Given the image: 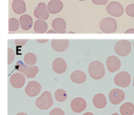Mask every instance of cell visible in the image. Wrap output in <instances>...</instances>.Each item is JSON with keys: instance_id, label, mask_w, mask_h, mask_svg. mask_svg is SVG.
Wrapping results in <instances>:
<instances>
[{"instance_id": "obj_3", "label": "cell", "mask_w": 134, "mask_h": 115, "mask_svg": "<svg viewBox=\"0 0 134 115\" xmlns=\"http://www.w3.org/2000/svg\"><path fill=\"white\" fill-rule=\"evenodd\" d=\"M15 68L17 71L23 73L27 78H31L35 77L39 72L38 67L34 65L30 66L24 64L22 61H18L15 65Z\"/></svg>"}, {"instance_id": "obj_4", "label": "cell", "mask_w": 134, "mask_h": 115, "mask_svg": "<svg viewBox=\"0 0 134 115\" xmlns=\"http://www.w3.org/2000/svg\"><path fill=\"white\" fill-rule=\"evenodd\" d=\"M99 29L105 33H114L117 30V23L114 18H103L99 23Z\"/></svg>"}, {"instance_id": "obj_36", "label": "cell", "mask_w": 134, "mask_h": 115, "mask_svg": "<svg viewBox=\"0 0 134 115\" xmlns=\"http://www.w3.org/2000/svg\"><path fill=\"white\" fill-rule=\"evenodd\" d=\"M16 115H27V114L26 113H25V112H18V113L16 114Z\"/></svg>"}, {"instance_id": "obj_22", "label": "cell", "mask_w": 134, "mask_h": 115, "mask_svg": "<svg viewBox=\"0 0 134 115\" xmlns=\"http://www.w3.org/2000/svg\"><path fill=\"white\" fill-rule=\"evenodd\" d=\"M34 29L37 33H44L47 32L48 25L44 20L38 19L34 23Z\"/></svg>"}, {"instance_id": "obj_10", "label": "cell", "mask_w": 134, "mask_h": 115, "mask_svg": "<svg viewBox=\"0 0 134 115\" xmlns=\"http://www.w3.org/2000/svg\"><path fill=\"white\" fill-rule=\"evenodd\" d=\"M10 84L13 88L16 89L21 88L24 86L26 82V77L22 73H13L10 77Z\"/></svg>"}, {"instance_id": "obj_14", "label": "cell", "mask_w": 134, "mask_h": 115, "mask_svg": "<svg viewBox=\"0 0 134 115\" xmlns=\"http://www.w3.org/2000/svg\"><path fill=\"white\" fill-rule=\"evenodd\" d=\"M52 69L57 74H63L68 68L67 62L62 58H56L52 62Z\"/></svg>"}, {"instance_id": "obj_27", "label": "cell", "mask_w": 134, "mask_h": 115, "mask_svg": "<svg viewBox=\"0 0 134 115\" xmlns=\"http://www.w3.org/2000/svg\"><path fill=\"white\" fill-rule=\"evenodd\" d=\"M7 55H8V58H7V64L8 65H10L13 62L15 58V53H14V50L12 48H7Z\"/></svg>"}, {"instance_id": "obj_15", "label": "cell", "mask_w": 134, "mask_h": 115, "mask_svg": "<svg viewBox=\"0 0 134 115\" xmlns=\"http://www.w3.org/2000/svg\"><path fill=\"white\" fill-rule=\"evenodd\" d=\"M69 41L68 39H52L51 46L55 51L62 52L66 50L69 47Z\"/></svg>"}, {"instance_id": "obj_13", "label": "cell", "mask_w": 134, "mask_h": 115, "mask_svg": "<svg viewBox=\"0 0 134 115\" xmlns=\"http://www.w3.org/2000/svg\"><path fill=\"white\" fill-rule=\"evenodd\" d=\"M106 65L109 71L115 73L121 67V61L117 56H110L106 60Z\"/></svg>"}, {"instance_id": "obj_39", "label": "cell", "mask_w": 134, "mask_h": 115, "mask_svg": "<svg viewBox=\"0 0 134 115\" xmlns=\"http://www.w3.org/2000/svg\"><path fill=\"white\" fill-rule=\"evenodd\" d=\"M133 87H134V77H133Z\"/></svg>"}, {"instance_id": "obj_26", "label": "cell", "mask_w": 134, "mask_h": 115, "mask_svg": "<svg viewBox=\"0 0 134 115\" xmlns=\"http://www.w3.org/2000/svg\"><path fill=\"white\" fill-rule=\"evenodd\" d=\"M20 22L15 18H10L9 19V31H16L18 30Z\"/></svg>"}, {"instance_id": "obj_40", "label": "cell", "mask_w": 134, "mask_h": 115, "mask_svg": "<svg viewBox=\"0 0 134 115\" xmlns=\"http://www.w3.org/2000/svg\"><path fill=\"white\" fill-rule=\"evenodd\" d=\"M133 47H134V41H133Z\"/></svg>"}, {"instance_id": "obj_35", "label": "cell", "mask_w": 134, "mask_h": 115, "mask_svg": "<svg viewBox=\"0 0 134 115\" xmlns=\"http://www.w3.org/2000/svg\"><path fill=\"white\" fill-rule=\"evenodd\" d=\"M82 115H94V114L91 112H85V113H84Z\"/></svg>"}, {"instance_id": "obj_25", "label": "cell", "mask_w": 134, "mask_h": 115, "mask_svg": "<svg viewBox=\"0 0 134 115\" xmlns=\"http://www.w3.org/2000/svg\"><path fill=\"white\" fill-rule=\"evenodd\" d=\"M54 97L57 101L62 103V102L65 101L67 99L68 94L64 89H58L54 93Z\"/></svg>"}, {"instance_id": "obj_16", "label": "cell", "mask_w": 134, "mask_h": 115, "mask_svg": "<svg viewBox=\"0 0 134 115\" xmlns=\"http://www.w3.org/2000/svg\"><path fill=\"white\" fill-rule=\"evenodd\" d=\"M52 27L57 33H65L66 32V22L62 18H54L52 22Z\"/></svg>"}, {"instance_id": "obj_29", "label": "cell", "mask_w": 134, "mask_h": 115, "mask_svg": "<svg viewBox=\"0 0 134 115\" xmlns=\"http://www.w3.org/2000/svg\"><path fill=\"white\" fill-rule=\"evenodd\" d=\"M49 115H65V113L62 108H54L50 112Z\"/></svg>"}, {"instance_id": "obj_2", "label": "cell", "mask_w": 134, "mask_h": 115, "mask_svg": "<svg viewBox=\"0 0 134 115\" xmlns=\"http://www.w3.org/2000/svg\"><path fill=\"white\" fill-rule=\"evenodd\" d=\"M53 99L49 91H44L35 100V105L41 110H48L53 105Z\"/></svg>"}, {"instance_id": "obj_24", "label": "cell", "mask_w": 134, "mask_h": 115, "mask_svg": "<svg viewBox=\"0 0 134 115\" xmlns=\"http://www.w3.org/2000/svg\"><path fill=\"white\" fill-rule=\"evenodd\" d=\"M24 62L25 64L30 66H34L37 62L36 55L32 52H28L25 54L24 57Z\"/></svg>"}, {"instance_id": "obj_21", "label": "cell", "mask_w": 134, "mask_h": 115, "mask_svg": "<svg viewBox=\"0 0 134 115\" xmlns=\"http://www.w3.org/2000/svg\"><path fill=\"white\" fill-rule=\"evenodd\" d=\"M12 9L16 14H23L26 10V3L23 0H13L12 3Z\"/></svg>"}, {"instance_id": "obj_37", "label": "cell", "mask_w": 134, "mask_h": 115, "mask_svg": "<svg viewBox=\"0 0 134 115\" xmlns=\"http://www.w3.org/2000/svg\"><path fill=\"white\" fill-rule=\"evenodd\" d=\"M112 115H119V114L117 113V112H115V113L112 114Z\"/></svg>"}, {"instance_id": "obj_30", "label": "cell", "mask_w": 134, "mask_h": 115, "mask_svg": "<svg viewBox=\"0 0 134 115\" xmlns=\"http://www.w3.org/2000/svg\"><path fill=\"white\" fill-rule=\"evenodd\" d=\"M27 41H28V39H15L14 43L18 47H22V46H24Z\"/></svg>"}, {"instance_id": "obj_20", "label": "cell", "mask_w": 134, "mask_h": 115, "mask_svg": "<svg viewBox=\"0 0 134 115\" xmlns=\"http://www.w3.org/2000/svg\"><path fill=\"white\" fill-rule=\"evenodd\" d=\"M20 25L21 28L24 31H27L31 28L33 26V19L28 14H23L19 18Z\"/></svg>"}, {"instance_id": "obj_1", "label": "cell", "mask_w": 134, "mask_h": 115, "mask_svg": "<svg viewBox=\"0 0 134 115\" xmlns=\"http://www.w3.org/2000/svg\"><path fill=\"white\" fill-rule=\"evenodd\" d=\"M88 73L91 78L94 80H100L105 74V69L102 62L95 60L89 64Z\"/></svg>"}, {"instance_id": "obj_38", "label": "cell", "mask_w": 134, "mask_h": 115, "mask_svg": "<svg viewBox=\"0 0 134 115\" xmlns=\"http://www.w3.org/2000/svg\"><path fill=\"white\" fill-rule=\"evenodd\" d=\"M79 1H86V0H78Z\"/></svg>"}, {"instance_id": "obj_18", "label": "cell", "mask_w": 134, "mask_h": 115, "mask_svg": "<svg viewBox=\"0 0 134 115\" xmlns=\"http://www.w3.org/2000/svg\"><path fill=\"white\" fill-rule=\"evenodd\" d=\"M86 73L81 70L75 71L70 75L71 80L78 84H83L86 80Z\"/></svg>"}, {"instance_id": "obj_23", "label": "cell", "mask_w": 134, "mask_h": 115, "mask_svg": "<svg viewBox=\"0 0 134 115\" xmlns=\"http://www.w3.org/2000/svg\"><path fill=\"white\" fill-rule=\"evenodd\" d=\"M121 115H133L134 114V105L131 102H126L120 107Z\"/></svg>"}, {"instance_id": "obj_11", "label": "cell", "mask_w": 134, "mask_h": 115, "mask_svg": "<svg viewBox=\"0 0 134 115\" xmlns=\"http://www.w3.org/2000/svg\"><path fill=\"white\" fill-rule=\"evenodd\" d=\"M87 103L84 98L77 97L74 98L71 102V108L75 113L82 112L86 109Z\"/></svg>"}, {"instance_id": "obj_17", "label": "cell", "mask_w": 134, "mask_h": 115, "mask_svg": "<svg viewBox=\"0 0 134 115\" xmlns=\"http://www.w3.org/2000/svg\"><path fill=\"white\" fill-rule=\"evenodd\" d=\"M64 7V4L60 0H51L47 5L49 13L52 14H56L62 11Z\"/></svg>"}, {"instance_id": "obj_12", "label": "cell", "mask_w": 134, "mask_h": 115, "mask_svg": "<svg viewBox=\"0 0 134 115\" xmlns=\"http://www.w3.org/2000/svg\"><path fill=\"white\" fill-rule=\"evenodd\" d=\"M34 14L36 18L46 20L49 17V12H48L46 4L43 2H40L38 3L37 7L34 10Z\"/></svg>"}, {"instance_id": "obj_32", "label": "cell", "mask_w": 134, "mask_h": 115, "mask_svg": "<svg viewBox=\"0 0 134 115\" xmlns=\"http://www.w3.org/2000/svg\"><path fill=\"white\" fill-rule=\"evenodd\" d=\"M36 41L39 43H46L49 41V39H36Z\"/></svg>"}, {"instance_id": "obj_34", "label": "cell", "mask_w": 134, "mask_h": 115, "mask_svg": "<svg viewBox=\"0 0 134 115\" xmlns=\"http://www.w3.org/2000/svg\"><path fill=\"white\" fill-rule=\"evenodd\" d=\"M47 33H57V32L52 29V30H48V31H47Z\"/></svg>"}, {"instance_id": "obj_19", "label": "cell", "mask_w": 134, "mask_h": 115, "mask_svg": "<svg viewBox=\"0 0 134 115\" xmlns=\"http://www.w3.org/2000/svg\"><path fill=\"white\" fill-rule=\"evenodd\" d=\"M92 103L96 108H99V109L105 108L107 104L105 95L103 94H96L93 97Z\"/></svg>"}, {"instance_id": "obj_5", "label": "cell", "mask_w": 134, "mask_h": 115, "mask_svg": "<svg viewBox=\"0 0 134 115\" xmlns=\"http://www.w3.org/2000/svg\"><path fill=\"white\" fill-rule=\"evenodd\" d=\"M132 44L128 40H120L115 46V52L122 57H125L130 54Z\"/></svg>"}, {"instance_id": "obj_7", "label": "cell", "mask_w": 134, "mask_h": 115, "mask_svg": "<svg viewBox=\"0 0 134 115\" xmlns=\"http://www.w3.org/2000/svg\"><path fill=\"white\" fill-rule=\"evenodd\" d=\"M41 91V86L40 83L36 80H31L27 83L25 88V93L26 95L31 97L37 96Z\"/></svg>"}, {"instance_id": "obj_8", "label": "cell", "mask_w": 134, "mask_h": 115, "mask_svg": "<svg viewBox=\"0 0 134 115\" xmlns=\"http://www.w3.org/2000/svg\"><path fill=\"white\" fill-rule=\"evenodd\" d=\"M107 12L109 14L115 17H120L124 13L122 5L118 1H112L107 5Z\"/></svg>"}, {"instance_id": "obj_31", "label": "cell", "mask_w": 134, "mask_h": 115, "mask_svg": "<svg viewBox=\"0 0 134 115\" xmlns=\"http://www.w3.org/2000/svg\"><path fill=\"white\" fill-rule=\"evenodd\" d=\"M94 5H104L108 3V0H92Z\"/></svg>"}, {"instance_id": "obj_6", "label": "cell", "mask_w": 134, "mask_h": 115, "mask_svg": "<svg viewBox=\"0 0 134 115\" xmlns=\"http://www.w3.org/2000/svg\"><path fill=\"white\" fill-rule=\"evenodd\" d=\"M114 82L118 86L127 88L130 84L131 76L128 72L121 71L115 75Z\"/></svg>"}, {"instance_id": "obj_28", "label": "cell", "mask_w": 134, "mask_h": 115, "mask_svg": "<svg viewBox=\"0 0 134 115\" xmlns=\"http://www.w3.org/2000/svg\"><path fill=\"white\" fill-rule=\"evenodd\" d=\"M126 13L130 17H134V4H130L126 8Z\"/></svg>"}, {"instance_id": "obj_9", "label": "cell", "mask_w": 134, "mask_h": 115, "mask_svg": "<svg viewBox=\"0 0 134 115\" xmlns=\"http://www.w3.org/2000/svg\"><path fill=\"white\" fill-rule=\"evenodd\" d=\"M110 102L113 105H119L125 99V93L123 90L119 88H114L109 94Z\"/></svg>"}, {"instance_id": "obj_33", "label": "cell", "mask_w": 134, "mask_h": 115, "mask_svg": "<svg viewBox=\"0 0 134 115\" xmlns=\"http://www.w3.org/2000/svg\"><path fill=\"white\" fill-rule=\"evenodd\" d=\"M125 33H134V29L130 28L125 31Z\"/></svg>"}]
</instances>
